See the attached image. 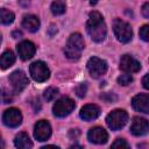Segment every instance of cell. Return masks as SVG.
<instances>
[{
  "mask_svg": "<svg viewBox=\"0 0 149 149\" xmlns=\"http://www.w3.org/2000/svg\"><path fill=\"white\" fill-rule=\"evenodd\" d=\"M88 35L94 42H102L107 34V28L104 22V17L99 12H91L86 23Z\"/></svg>",
  "mask_w": 149,
  "mask_h": 149,
  "instance_id": "cell-1",
  "label": "cell"
},
{
  "mask_svg": "<svg viewBox=\"0 0 149 149\" xmlns=\"http://www.w3.org/2000/svg\"><path fill=\"white\" fill-rule=\"evenodd\" d=\"M84 48H85V43L81 35L79 33H74V34H71L69 37L66 47L64 49V54L69 59L76 61L80 57L81 50Z\"/></svg>",
  "mask_w": 149,
  "mask_h": 149,
  "instance_id": "cell-2",
  "label": "cell"
},
{
  "mask_svg": "<svg viewBox=\"0 0 149 149\" xmlns=\"http://www.w3.org/2000/svg\"><path fill=\"white\" fill-rule=\"evenodd\" d=\"M113 31L116 38L122 43H128L133 37V30L130 24L121 19H115L113 21Z\"/></svg>",
  "mask_w": 149,
  "mask_h": 149,
  "instance_id": "cell-3",
  "label": "cell"
},
{
  "mask_svg": "<svg viewBox=\"0 0 149 149\" xmlns=\"http://www.w3.org/2000/svg\"><path fill=\"white\" fill-rule=\"evenodd\" d=\"M127 121H128V114L123 109H114L106 118V123L112 130L121 129L127 123Z\"/></svg>",
  "mask_w": 149,
  "mask_h": 149,
  "instance_id": "cell-4",
  "label": "cell"
},
{
  "mask_svg": "<svg viewBox=\"0 0 149 149\" xmlns=\"http://www.w3.org/2000/svg\"><path fill=\"white\" fill-rule=\"evenodd\" d=\"M74 107H76V104L71 98L63 97L55 102L52 107V113L57 118H64V116H68L74 109Z\"/></svg>",
  "mask_w": 149,
  "mask_h": 149,
  "instance_id": "cell-5",
  "label": "cell"
},
{
  "mask_svg": "<svg viewBox=\"0 0 149 149\" xmlns=\"http://www.w3.org/2000/svg\"><path fill=\"white\" fill-rule=\"evenodd\" d=\"M29 71H30L31 78L37 83H43L50 77V71L47 64L42 61H36L31 63L29 66Z\"/></svg>",
  "mask_w": 149,
  "mask_h": 149,
  "instance_id": "cell-6",
  "label": "cell"
},
{
  "mask_svg": "<svg viewBox=\"0 0 149 149\" xmlns=\"http://www.w3.org/2000/svg\"><path fill=\"white\" fill-rule=\"evenodd\" d=\"M87 70L93 78H99L107 71V63L99 57H91L87 61Z\"/></svg>",
  "mask_w": 149,
  "mask_h": 149,
  "instance_id": "cell-7",
  "label": "cell"
},
{
  "mask_svg": "<svg viewBox=\"0 0 149 149\" xmlns=\"http://www.w3.org/2000/svg\"><path fill=\"white\" fill-rule=\"evenodd\" d=\"M9 81H10V84H12V86L16 93L23 91L27 87V85L29 84L28 77L21 70H16V71L12 72L9 76Z\"/></svg>",
  "mask_w": 149,
  "mask_h": 149,
  "instance_id": "cell-8",
  "label": "cell"
},
{
  "mask_svg": "<svg viewBox=\"0 0 149 149\" xmlns=\"http://www.w3.org/2000/svg\"><path fill=\"white\" fill-rule=\"evenodd\" d=\"M2 121H3V123L7 127L15 128V127L21 125V122H22V114H21V112L17 108H14V107L8 108V109H6L3 112Z\"/></svg>",
  "mask_w": 149,
  "mask_h": 149,
  "instance_id": "cell-9",
  "label": "cell"
},
{
  "mask_svg": "<svg viewBox=\"0 0 149 149\" xmlns=\"http://www.w3.org/2000/svg\"><path fill=\"white\" fill-rule=\"evenodd\" d=\"M51 135V126L45 120H40L34 126V137L37 141H47Z\"/></svg>",
  "mask_w": 149,
  "mask_h": 149,
  "instance_id": "cell-10",
  "label": "cell"
},
{
  "mask_svg": "<svg viewBox=\"0 0 149 149\" xmlns=\"http://www.w3.org/2000/svg\"><path fill=\"white\" fill-rule=\"evenodd\" d=\"M120 69L127 73H134L140 71L141 64L137 59H135L130 55H123L120 59Z\"/></svg>",
  "mask_w": 149,
  "mask_h": 149,
  "instance_id": "cell-11",
  "label": "cell"
},
{
  "mask_svg": "<svg viewBox=\"0 0 149 149\" xmlns=\"http://www.w3.org/2000/svg\"><path fill=\"white\" fill-rule=\"evenodd\" d=\"M87 139L90 142L95 143V144H104L108 140V134L102 127H93L88 130Z\"/></svg>",
  "mask_w": 149,
  "mask_h": 149,
  "instance_id": "cell-12",
  "label": "cell"
},
{
  "mask_svg": "<svg viewBox=\"0 0 149 149\" xmlns=\"http://www.w3.org/2000/svg\"><path fill=\"white\" fill-rule=\"evenodd\" d=\"M130 132L135 136H143L148 133V121L140 116H134L130 123Z\"/></svg>",
  "mask_w": 149,
  "mask_h": 149,
  "instance_id": "cell-13",
  "label": "cell"
},
{
  "mask_svg": "<svg viewBox=\"0 0 149 149\" xmlns=\"http://www.w3.org/2000/svg\"><path fill=\"white\" fill-rule=\"evenodd\" d=\"M35 51H36V47L30 41H22L21 43L17 44V54L22 61L30 59L35 55Z\"/></svg>",
  "mask_w": 149,
  "mask_h": 149,
  "instance_id": "cell-14",
  "label": "cell"
},
{
  "mask_svg": "<svg viewBox=\"0 0 149 149\" xmlns=\"http://www.w3.org/2000/svg\"><path fill=\"white\" fill-rule=\"evenodd\" d=\"M132 106L135 111L148 114L149 113V95L147 93H141V94L135 95L132 100Z\"/></svg>",
  "mask_w": 149,
  "mask_h": 149,
  "instance_id": "cell-15",
  "label": "cell"
},
{
  "mask_svg": "<svg viewBox=\"0 0 149 149\" xmlns=\"http://www.w3.org/2000/svg\"><path fill=\"white\" fill-rule=\"evenodd\" d=\"M99 115H100V108H99V106L93 105V104L85 105V106L80 109V112H79V116H80L83 120H85V121L94 120V119H97Z\"/></svg>",
  "mask_w": 149,
  "mask_h": 149,
  "instance_id": "cell-16",
  "label": "cell"
},
{
  "mask_svg": "<svg viewBox=\"0 0 149 149\" xmlns=\"http://www.w3.org/2000/svg\"><path fill=\"white\" fill-rule=\"evenodd\" d=\"M22 26H23V28H26L28 31L35 33V31H37L38 28H40V20H38V17H37L36 15L28 14V15H24V16H23Z\"/></svg>",
  "mask_w": 149,
  "mask_h": 149,
  "instance_id": "cell-17",
  "label": "cell"
},
{
  "mask_svg": "<svg viewBox=\"0 0 149 149\" xmlns=\"http://www.w3.org/2000/svg\"><path fill=\"white\" fill-rule=\"evenodd\" d=\"M14 144L16 148H20V149H28V148H31L33 147V142L30 141L29 136L26 134V133H19L16 136H15V140H14Z\"/></svg>",
  "mask_w": 149,
  "mask_h": 149,
  "instance_id": "cell-18",
  "label": "cell"
},
{
  "mask_svg": "<svg viewBox=\"0 0 149 149\" xmlns=\"http://www.w3.org/2000/svg\"><path fill=\"white\" fill-rule=\"evenodd\" d=\"M15 62V55L12 50H6L0 56V69L6 70L9 66H12Z\"/></svg>",
  "mask_w": 149,
  "mask_h": 149,
  "instance_id": "cell-19",
  "label": "cell"
},
{
  "mask_svg": "<svg viewBox=\"0 0 149 149\" xmlns=\"http://www.w3.org/2000/svg\"><path fill=\"white\" fill-rule=\"evenodd\" d=\"M15 19V15L13 12L6 9V8H1L0 9V23L1 24H10Z\"/></svg>",
  "mask_w": 149,
  "mask_h": 149,
  "instance_id": "cell-20",
  "label": "cell"
},
{
  "mask_svg": "<svg viewBox=\"0 0 149 149\" xmlns=\"http://www.w3.org/2000/svg\"><path fill=\"white\" fill-rule=\"evenodd\" d=\"M65 9H66L65 2L62 0H55L51 3V13L54 15H62L63 13H65Z\"/></svg>",
  "mask_w": 149,
  "mask_h": 149,
  "instance_id": "cell-21",
  "label": "cell"
},
{
  "mask_svg": "<svg viewBox=\"0 0 149 149\" xmlns=\"http://www.w3.org/2000/svg\"><path fill=\"white\" fill-rule=\"evenodd\" d=\"M13 101V95L9 91L0 88V104H9Z\"/></svg>",
  "mask_w": 149,
  "mask_h": 149,
  "instance_id": "cell-22",
  "label": "cell"
},
{
  "mask_svg": "<svg viewBox=\"0 0 149 149\" xmlns=\"http://www.w3.org/2000/svg\"><path fill=\"white\" fill-rule=\"evenodd\" d=\"M58 94V88H56V87H48L45 91H44V99L47 100V101H52L55 98H56V95Z\"/></svg>",
  "mask_w": 149,
  "mask_h": 149,
  "instance_id": "cell-23",
  "label": "cell"
},
{
  "mask_svg": "<svg viewBox=\"0 0 149 149\" xmlns=\"http://www.w3.org/2000/svg\"><path fill=\"white\" fill-rule=\"evenodd\" d=\"M132 81H133V77H132L130 74H128V73L121 74V76L118 78V83H119L120 85H122V86H126V85L130 84Z\"/></svg>",
  "mask_w": 149,
  "mask_h": 149,
  "instance_id": "cell-24",
  "label": "cell"
},
{
  "mask_svg": "<svg viewBox=\"0 0 149 149\" xmlns=\"http://www.w3.org/2000/svg\"><path fill=\"white\" fill-rule=\"evenodd\" d=\"M112 148H116V149H128L129 144L126 142V140L123 139H118L115 140V142L112 143Z\"/></svg>",
  "mask_w": 149,
  "mask_h": 149,
  "instance_id": "cell-25",
  "label": "cell"
},
{
  "mask_svg": "<svg viewBox=\"0 0 149 149\" xmlns=\"http://www.w3.org/2000/svg\"><path fill=\"white\" fill-rule=\"evenodd\" d=\"M86 91H87V85L86 83H80L77 87H76V93L79 98H84L85 94H86Z\"/></svg>",
  "mask_w": 149,
  "mask_h": 149,
  "instance_id": "cell-26",
  "label": "cell"
},
{
  "mask_svg": "<svg viewBox=\"0 0 149 149\" xmlns=\"http://www.w3.org/2000/svg\"><path fill=\"white\" fill-rule=\"evenodd\" d=\"M140 37L146 42L149 41V26L148 24L142 26V28L140 29Z\"/></svg>",
  "mask_w": 149,
  "mask_h": 149,
  "instance_id": "cell-27",
  "label": "cell"
},
{
  "mask_svg": "<svg viewBox=\"0 0 149 149\" xmlns=\"http://www.w3.org/2000/svg\"><path fill=\"white\" fill-rule=\"evenodd\" d=\"M142 14H143V16L146 19L149 17V2H146L143 5V7H142Z\"/></svg>",
  "mask_w": 149,
  "mask_h": 149,
  "instance_id": "cell-28",
  "label": "cell"
},
{
  "mask_svg": "<svg viewBox=\"0 0 149 149\" xmlns=\"http://www.w3.org/2000/svg\"><path fill=\"white\" fill-rule=\"evenodd\" d=\"M101 99L106 100L107 102H112V101L116 100V97H115V95H113V94H112V97H111V94H108V97H107L106 94H102V95H101Z\"/></svg>",
  "mask_w": 149,
  "mask_h": 149,
  "instance_id": "cell-29",
  "label": "cell"
},
{
  "mask_svg": "<svg viewBox=\"0 0 149 149\" xmlns=\"http://www.w3.org/2000/svg\"><path fill=\"white\" fill-rule=\"evenodd\" d=\"M142 84H143V87L144 88H149V85H148V73L144 74V77L142 79Z\"/></svg>",
  "mask_w": 149,
  "mask_h": 149,
  "instance_id": "cell-30",
  "label": "cell"
},
{
  "mask_svg": "<svg viewBox=\"0 0 149 149\" xmlns=\"http://www.w3.org/2000/svg\"><path fill=\"white\" fill-rule=\"evenodd\" d=\"M21 36H22V33L19 31V30H15V31L13 33V37H14V38H17V37H21Z\"/></svg>",
  "mask_w": 149,
  "mask_h": 149,
  "instance_id": "cell-31",
  "label": "cell"
},
{
  "mask_svg": "<svg viewBox=\"0 0 149 149\" xmlns=\"http://www.w3.org/2000/svg\"><path fill=\"white\" fill-rule=\"evenodd\" d=\"M0 147H3V143H2V140H1V135H0Z\"/></svg>",
  "mask_w": 149,
  "mask_h": 149,
  "instance_id": "cell-32",
  "label": "cell"
},
{
  "mask_svg": "<svg viewBox=\"0 0 149 149\" xmlns=\"http://www.w3.org/2000/svg\"><path fill=\"white\" fill-rule=\"evenodd\" d=\"M98 0H91V3H95Z\"/></svg>",
  "mask_w": 149,
  "mask_h": 149,
  "instance_id": "cell-33",
  "label": "cell"
},
{
  "mask_svg": "<svg viewBox=\"0 0 149 149\" xmlns=\"http://www.w3.org/2000/svg\"><path fill=\"white\" fill-rule=\"evenodd\" d=\"M0 43H1V34H0Z\"/></svg>",
  "mask_w": 149,
  "mask_h": 149,
  "instance_id": "cell-34",
  "label": "cell"
}]
</instances>
